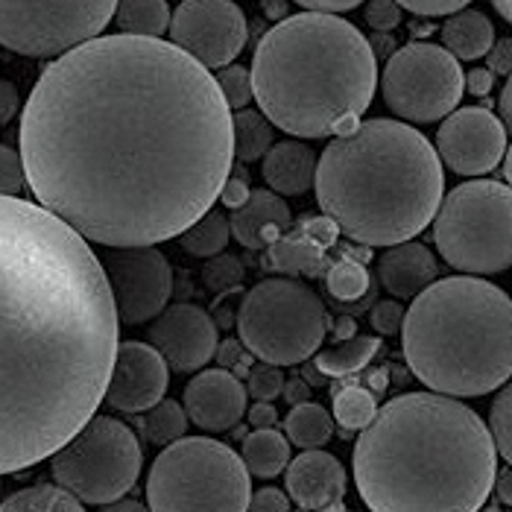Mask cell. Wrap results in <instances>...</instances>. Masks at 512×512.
Here are the masks:
<instances>
[{
	"mask_svg": "<svg viewBox=\"0 0 512 512\" xmlns=\"http://www.w3.org/2000/svg\"><path fill=\"white\" fill-rule=\"evenodd\" d=\"M18 144L47 211L100 246L179 237L232 170V109L173 41L97 36L36 82Z\"/></svg>",
	"mask_w": 512,
	"mask_h": 512,
	"instance_id": "1",
	"label": "cell"
},
{
	"mask_svg": "<svg viewBox=\"0 0 512 512\" xmlns=\"http://www.w3.org/2000/svg\"><path fill=\"white\" fill-rule=\"evenodd\" d=\"M118 322L88 240L44 205L0 197V474L47 460L97 413Z\"/></svg>",
	"mask_w": 512,
	"mask_h": 512,
	"instance_id": "2",
	"label": "cell"
},
{
	"mask_svg": "<svg viewBox=\"0 0 512 512\" xmlns=\"http://www.w3.org/2000/svg\"><path fill=\"white\" fill-rule=\"evenodd\" d=\"M486 422L442 393H404L375 410L355 445V483L378 512H472L495 489Z\"/></svg>",
	"mask_w": 512,
	"mask_h": 512,
	"instance_id": "3",
	"label": "cell"
},
{
	"mask_svg": "<svg viewBox=\"0 0 512 512\" xmlns=\"http://www.w3.org/2000/svg\"><path fill=\"white\" fill-rule=\"evenodd\" d=\"M252 97L287 135L328 138L355 129L369 109L378 59L349 21L299 12L270 27L252 53Z\"/></svg>",
	"mask_w": 512,
	"mask_h": 512,
	"instance_id": "4",
	"label": "cell"
},
{
	"mask_svg": "<svg viewBox=\"0 0 512 512\" xmlns=\"http://www.w3.org/2000/svg\"><path fill=\"white\" fill-rule=\"evenodd\" d=\"M325 217L363 246L419 235L442 202V164L431 141L398 120H366L334 135L314 173Z\"/></svg>",
	"mask_w": 512,
	"mask_h": 512,
	"instance_id": "5",
	"label": "cell"
},
{
	"mask_svg": "<svg viewBox=\"0 0 512 512\" xmlns=\"http://www.w3.org/2000/svg\"><path fill=\"white\" fill-rule=\"evenodd\" d=\"M401 343L407 369L434 393H495L512 375L510 296L474 276L436 278L404 311Z\"/></svg>",
	"mask_w": 512,
	"mask_h": 512,
	"instance_id": "6",
	"label": "cell"
},
{
	"mask_svg": "<svg viewBox=\"0 0 512 512\" xmlns=\"http://www.w3.org/2000/svg\"><path fill=\"white\" fill-rule=\"evenodd\" d=\"M249 469L235 451L208 436H179L156 457L147 498L150 510H229L249 507Z\"/></svg>",
	"mask_w": 512,
	"mask_h": 512,
	"instance_id": "7",
	"label": "cell"
},
{
	"mask_svg": "<svg viewBox=\"0 0 512 512\" xmlns=\"http://www.w3.org/2000/svg\"><path fill=\"white\" fill-rule=\"evenodd\" d=\"M434 243L445 264L469 276L512 264V194L507 182L474 179L454 188L434 214Z\"/></svg>",
	"mask_w": 512,
	"mask_h": 512,
	"instance_id": "8",
	"label": "cell"
},
{
	"mask_svg": "<svg viewBox=\"0 0 512 512\" xmlns=\"http://www.w3.org/2000/svg\"><path fill=\"white\" fill-rule=\"evenodd\" d=\"M237 334L243 349L258 360L296 366L322 346L328 334V311L305 281L267 278L243 296Z\"/></svg>",
	"mask_w": 512,
	"mask_h": 512,
	"instance_id": "9",
	"label": "cell"
},
{
	"mask_svg": "<svg viewBox=\"0 0 512 512\" xmlns=\"http://www.w3.org/2000/svg\"><path fill=\"white\" fill-rule=\"evenodd\" d=\"M144 463L135 434L109 416H91L59 451L50 454V469L59 486L82 504L103 507L123 498Z\"/></svg>",
	"mask_w": 512,
	"mask_h": 512,
	"instance_id": "10",
	"label": "cell"
},
{
	"mask_svg": "<svg viewBox=\"0 0 512 512\" xmlns=\"http://www.w3.org/2000/svg\"><path fill=\"white\" fill-rule=\"evenodd\" d=\"M118 0H0V47L30 59H56L97 39Z\"/></svg>",
	"mask_w": 512,
	"mask_h": 512,
	"instance_id": "11",
	"label": "cell"
},
{
	"mask_svg": "<svg viewBox=\"0 0 512 512\" xmlns=\"http://www.w3.org/2000/svg\"><path fill=\"white\" fill-rule=\"evenodd\" d=\"M463 88L457 59L445 47L419 41L395 50L381 77L390 112L413 123H434L454 112Z\"/></svg>",
	"mask_w": 512,
	"mask_h": 512,
	"instance_id": "12",
	"label": "cell"
},
{
	"mask_svg": "<svg viewBox=\"0 0 512 512\" xmlns=\"http://www.w3.org/2000/svg\"><path fill=\"white\" fill-rule=\"evenodd\" d=\"M100 261L109 281L115 311L123 325H141L156 319L173 293V267L156 249L147 246H109Z\"/></svg>",
	"mask_w": 512,
	"mask_h": 512,
	"instance_id": "13",
	"label": "cell"
},
{
	"mask_svg": "<svg viewBox=\"0 0 512 512\" xmlns=\"http://www.w3.org/2000/svg\"><path fill=\"white\" fill-rule=\"evenodd\" d=\"M167 33L202 68H226L243 50L249 27L235 0H182Z\"/></svg>",
	"mask_w": 512,
	"mask_h": 512,
	"instance_id": "14",
	"label": "cell"
},
{
	"mask_svg": "<svg viewBox=\"0 0 512 512\" xmlns=\"http://www.w3.org/2000/svg\"><path fill=\"white\" fill-rule=\"evenodd\" d=\"M436 150L460 176L492 173L507 156V126L480 106L448 112L436 132Z\"/></svg>",
	"mask_w": 512,
	"mask_h": 512,
	"instance_id": "15",
	"label": "cell"
},
{
	"mask_svg": "<svg viewBox=\"0 0 512 512\" xmlns=\"http://www.w3.org/2000/svg\"><path fill=\"white\" fill-rule=\"evenodd\" d=\"M150 343L176 372H197L217 352V322L191 302L164 308L153 319Z\"/></svg>",
	"mask_w": 512,
	"mask_h": 512,
	"instance_id": "16",
	"label": "cell"
},
{
	"mask_svg": "<svg viewBox=\"0 0 512 512\" xmlns=\"http://www.w3.org/2000/svg\"><path fill=\"white\" fill-rule=\"evenodd\" d=\"M167 387H170V375L164 357L147 343L126 340L118 346L103 398L120 413H144L147 407L164 398Z\"/></svg>",
	"mask_w": 512,
	"mask_h": 512,
	"instance_id": "17",
	"label": "cell"
},
{
	"mask_svg": "<svg viewBox=\"0 0 512 512\" xmlns=\"http://www.w3.org/2000/svg\"><path fill=\"white\" fill-rule=\"evenodd\" d=\"M346 480L349 477H346L343 463L319 448H302V454L290 460L284 469L287 495L293 498L299 510H343Z\"/></svg>",
	"mask_w": 512,
	"mask_h": 512,
	"instance_id": "18",
	"label": "cell"
},
{
	"mask_svg": "<svg viewBox=\"0 0 512 512\" xmlns=\"http://www.w3.org/2000/svg\"><path fill=\"white\" fill-rule=\"evenodd\" d=\"M185 413L208 434L232 431L246 413V390L229 369H208L185 387Z\"/></svg>",
	"mask_w": 512,
	"mask_h": 512,
	"instance_id": "19",
	"label": "cell"
},
{
	"mask_svg": "<svg viewBox=\"0 0 512 512\" xmlns=\"http://www.w3.org/2000/svg\"><path fill=\"white\" fill-rule=\"evenodd\" d=\"M293 226V214L276 191H249V199L237 205L229 217V229L240 246L267 249Z\"/></svg>",
	"mask_w": 512,
	"mask_h": 512,
	"instance_id": "20",
	"label": "cell"
},
{
	"mask_svg": "<svg viewBox=\"0 0 512 512\" xmlns=\"http://www.w3.org/2000/svg\"><path fill=\"white\" fill-rule=\"evenodd\" d=\"M378 278L398 299H416L439 278V267L428 246L416 240H401L378 258Z\"/></svg>",
	"mask_w": 512,
	"mask_h": 512,
	"instance_id": "21",
	"label": "cell"
},
{
	"mask_svg": "<svg viewBox=\"0 0 512 512\" xmlns=\"http://www.w3.org/2000/svg\"><path fill=\"white\" fill-rule=\"evenodd\" d=\"M316 156L302 141L273 144L264 156V182L278 197H299L314 188Z\"/></svg>",
	"mask_w": 512,
	"mask_h": 512,
	"instance_id": "22",
	"label": "cell"
},
{
	"mask_svg": "<svg viewBox=\"0 0 512 512\" xmlns=\"http://www.w3.org/2000/svg\"><path fill=\"white\" fill-rule=\"evenodd\" d=\"M442 41H445V50L454 59L474 62V59L486 56L489 47L495 44V30H492V21L483 12H477V9H460V12H454L445 21Z\"/></svg>",
	"mask_w": 512,
	"mask_h": 512,
	"instance_id": "23",
	"label": "cell"
},
{
	"mask_svg": "<svg viewBox=\"0 0 512 512\" xmlns=\"http://www.w3.org/2000/svg\"><path fill=\"white\" fill-rule=\"evenodd\" d=\"M243 466L255 477H278L290 463V439L281 436L276 428H255L243 436Z\"/></svg>",
	"mask_w": 512,
	"mask_h": 512,
	"instance_id": "24",
	"label": "cell"
},
{
	"mask_svg": "<svg viewBox=\"0 0 512 512\" xmlns=\"http://www.w3.org/2000/svg\"><path fill=\"white\" fill-rule=\"evenodd\" d=\"M118 27L126 36H147L158 39L170 27V6L167 0H118Z\"/></svg>",
	"mask_w": 512,
	"mask_h": 512,
	"instance_id": "25",
	"label": "cell"
},
{
	"mask_svg": "<svg viewBox=\"0 0 512 512\" xmlns=\"http://www.w3.org/2000/svg\"><path fill=\"white\" fill-rule=\"evenodd\" d=\"M381 352V340L378 337H366V334H355L349 340H340L337 349H328L316 357V366L328 375V378H346L355 375L360 369L369 366V360Z\"/></svg>",
	"mask_w": 512,
	"mask_h": 512,
	"instance_id": "26",
	"label": "cell"
},
{
	"mask_svg": "<svg viewBox=\"0 0 512 512\" xmlns=\"http://www.w3.org/2000/svg\"><path fill=\"white\" fill-rule=\"evenodd\" d=\"M284 431H287V439L299 448H319L334 434V419L328 416L322 404L302 401V404H293V410L287 413Z\"/></svg>",
	"mask_w": 512,
	"mask_h": 512,
	"instance_id": "27",
	"label": "cell"
},
{
	"mask_svg": "<svg viewBox=\"0 0 512 512\" xmlns=\"http://www.w3.org/2000/svg\"><path fill=\"white\" fill-rule=\"evenodd\" d=\"M85 507L77 495H71L65 486H56V483H36V486H27L15 495H9L0 510L3 512H79Z\"/></svg>",
	"mask_w": 512,
	"mask_h": 512,
	"instance_id": "28",
	"label": "cell"
},
{
	"mask_svg": "<svg viewBox=\"0 0 512 512\" xmlns=\"http://www.w3.org/2000/svg\"><path fill=\"white\" fill-rule=\"evenodd\" d=\"M270 147H273V123L258 112L240 109L232 118V150H235V156L240 161H258V158L267 156Z\"/></svg>",
	"mask_w": 512,
	"mask_h": 512,
	"instance_id": "29",
	"label": "cell"
},
{
	"mask_svg": "<svg viewBox=\"0 0 512 512\" xmlns=\"http://www.w3.org/2000/svg\"><path fill=\"white\" fill-rule=\"evenodd\" d=\"M232 237V229H229V220L226 214L208 208L199 220H194L185 232H182V246L197 255V258H214L226 249Z\"/></svg>",
	"mask_w": 512,
	"mask_h": 512,
	"instance_id": "30",
	"label": "cell"
},
{
	"mask_svg": "<svg viewBox=\"0 0 512 512\" xmlns=\"http://www.w3.org/2000/svg\"><path fill=\"white\" fill-rule=\"evenodd\" d=\"M138 431L153 445H170L173 439L185 436L188 431V413L182 404L161 398L153 407H147V413L138 419Z\"/></svg>",
	"mask_w": 512,
	"mask_h": 512,
	"instance_id": "31",
	"label": "cell"
},
{
	"mask_svg": "<svg viewBox=\"0 0 512 512\" xmlns=\"http://www.w3.org/2000/svg\"><path fill=\"white\" fill-rule=\"evenodd\" d=\"M270 267H276L281 273H319L322 264V246H316L308 237H278L276 243H270Z\"/></svg>",
	"mask_w": 512,
	"mask_h": 512,
	"instance_id": "32",
	"label": "cell"
},
{
	"mask_svg": "<svg viewBox=\"0 0 512 512\" xmlns=\"http://www.w3.org/2000/svg\"><path fill=\"white\" fill-rule=\"evenodd\" d=\"M375 393L357 384H337L334 387V419L343 425V434L360 431L375 416Z\"/></svg>",
	"mask_w": 512,
	"mask_h": 512,
	"instance_id": "33",
	"label": "cell"
},
{
	"mask_svg": "<svg viewBox=\"0 0 512 512\" xmlns=\"http://www.w3.org/2000/svg\"><path fill=\"white\" fill-rule=\"evenodd\" d=\"M325 287L337 302H357L369 293V273L360 261H337L325 273Z\"/></svg>",
	"mask_w": 512,
	"mask_h": 512,
	"instance_id": "34",
	"label": "cell"
},
{
	"mask_svg": "<svg viewBox=\"0 0 512 512\" xmlns=\"http://www.w3.org/2000/svg\"><path fill=\"white\" fill-rule=\"evenodd\" d=\"M501 393L495 398V404H492V413H489V422H492V428H489V434H492V442H495V451H498V457L504 460V463H510L512 460V390L504 384V387H498Z\"/></svg>",
	"mask_w": 512,
	"mask_h": 512,
	"instance_id": "35",
	"label": "cell"
},
{
	"mask_svg": "<svg viewBox=\"0 0 512 512\" xmlns=\"http://www.w3.org/2000/svg\"><path fill=\"white\" fill-rule=\"evenodd\" d=\"M217 88L226 97L229 109H246L252 100V74L249 68L240 65H226L217 77Z\"/></svg>",
	"mask_w": 512,
	"mask_h": 512,
	"instance_id": "36",
	"label": "cell"
},
{
	"mask_svg": "<svg viewBox=\"0 0 512 512\" xmlns=\"http://www.w3.org/2000/svg\"><path fill=\"white\" fill-rule=\"evenodd\" d=\"M202 278L208 284L211 293H220V290H232L243 281V267L240 261L232 255H220V258H211L202 270Z\"/></svg>",
	"mask_w": 512,
	"mask_h": 512,
	"instance_id": "37",
	"label": "cell"
},
{
	"mask_svg": "<svg viewBox=\"0 0 512 512\" xmlns=\"http://www.w3.org/2000/svg\"><path fill=\"white\" fill-rule=\"evenodd\" d=\"M249 378V395L258 398V401H273L276 395H281L284 387V375H281V366L276 363H258L246 372Z\"/></svg>",
	"mask_w": 512,
	"mask_h": 512,
	"instance_id": "38",
	"label": "cell"
},
{
	"mask_svg": "<svg viewBox=\"0 0 512 512\" xmlns=\"http://www.w3.org/2000/svg\"><path fill=\"white\" fill-rule=\"evenodd\" d=\"M24 161L21 153L0 144V197H15L24 188Z\"/></svg>",
	"mask_w": 512,
	"mask_h": 512,
	"instance_id": "39",
	"label": "cell"
},
{
	"mask_svg": "<svg viewBox=\"0 0 512 512\" xmlns=\"http://www.w3.org/2000/svg\"><path fill=\"white\" fill-rule=\"evenodd\" d=\"M366 24L375 33H390L401 24V6L395 0H369L366 6Z\"/></svg>",
	"mask_w": 512,
	"mask_h": 512,
	"instance_id": "40",
	"label": "cell"
},
{
	"mask_svg": "<svg viewBox=\"0 0 512 512\" xmlns=\"http://www.w3.org/2000/svg\"><path fill=\"white\" fill-rule=\"evenodd\" d=\"M372 328L378 331V334H384V337H390V334H398L401 331V322H404V305H398L393 299H384V302H378L375 308H372Z\"/></svg>",
	"mask_w": 512,
	"mask_h": 512,
	"instance_id": "41",
	"label": "cell"
},
{
	"mask_svg": "<svg viewBox=\"0 0 512 512\" xmlns=\"http://www.w3.org/2000/svg\"><path fill=\"white\" fill-rule=\"evenodd\" d=\"M401 9L422 15V18H434V15H454L460 9L469 6V0H395Z\"/></svg>",
	"mask_w": 512,
	"mask_h": 512,
	"instance_id": "42",
	"label": "cell"
},
{
	"mask_svg": "<svg viewBox=\"0 0 512 512\" xmlns=\"http://www.w3.org/2000/svg\"><path fill=\"white\" fill-rule=\"evenodd\" d=\"M246 510L284 512V510H290V501H287V495H284L281 489L267 486V489H258V492H252V495H249V507H246Z\"/></svg>",
	"mask_w": 512,
	"mask_h": 512,
	"instance_id": "43",
	"label": "cell"
},
{
	"mask_svg": "<svg viewBox=\"0 0 512 512\" xmlns=\"http://www.w3.org/2000/svg\"><path fill=\"white\" fill-rule=\"evenodd\" d=\"M302 235L314 240L316 246H331L337 240V223L331 217H316V220L302 223Z\"/></svg>",
	"mask_w": 512,
	"mask_h": 512,
	"instance_id": "44",
	"label": "cell"
},
{
	"mask_svg": "<svg viewBox=\"0 0 512 512\" xmlns=\"http://www.w3.org/2000/svg\"><path fill=\"white\" fill-rule=\"evenodd\" d=\"M489 71L492 74H501V77H510L512 71V41L510 39H501L495 41L492 47H489Z\"/></svg>",
	"mask_w": 512,
	"mask_h": 512,
	"instance_id": "45",
	"label": "cell"
},
{
	"mask_svg": "<svg viewBox=\"0 0 512 512\" xmlns=\"http://www.w3.org/2000/svg\"><path fill=\"white\" fill-rule=\"evenodd\" d=\"M214 357L220 360V366L223 369H232V366H240L243 372H249L246 369V352H243V343H237V340H226V343H217V352Z\"/></svg>",
	"mask_w": 512,
	"mask_h": 512,
	"instance_id": "46",
	"label": "cell"
},
{
	"mask_svg": "<svg viewBox=\"0 0 512 512\" xmlns=\"http://www.w3.org/2000/svg\"><path fill=\"white\" fill-rule=\"evenodd\" d=\"M18 109H21L18 88H15L9 79H0V126L15 118V115H18Z\"/></svg>",
	"mask_w": 512,
	"mask_h": 512,
	"instance_id": "47",
	"label": "cell"
},
{
	"mask_svg": "<svg viewBox=\"0 0 512 512\" xmlns=\"http://www.w3.org/2000/svg\"><path fill=\"white\" fill-rule=\"evenodd\" d=\"M220 202L226 205V208H237V205H243L246 199H249V188H246V182L240 179V176H232V179H226L223 182V188H220Z\"/></svg>",
	"mask_w": 512,
	"mask_h": 512,
	"instance_id": "48",
	"label": "cell"
},
{
	"mask_svg": "<svg viewBox=\"0 0 512 512\" xmlns=\"http://www.w3.org/2000/svg\"><path fill=\"white\" fill-rule=\"evenodd\" d=\"M299 6H305L308 12H349V9H357L363 0H296Z\"/></svg>",
	"mask_w": 512,
	"mask_h": 512,
	"instance_id": "49",
	"label": "cell"
},
{
	"mask_svg": "<svg viewBox=\"0 0 512 512\" xmlns=\"http://www.w3.org/2000/svg\"><path fill=\"white\" fill-rule=\"evenodd\" d=\"M492 79H495V74L489 68H474V71H469V77H463V85H469V94H474V97H486L492 91Z\"/></svg>",
	"mask_w": 512,
	"mask_h": 512,
	"instance_id": "50",
	"label": "cell"
},
{
	"mask_svg": "<svg viewBox=\"0 0 512 512\" xmlns=\"http://www.w3.org/2000/svg\"><path fill=\"white\" fill-rule=\"evenodd\" d=\"M276 422L278 413L270 401H258V404L249 410V425H252V428H273Z\"/></svg>",
	"mask_w": 512,
	"mask_h": 512,
	"instance_id": "51",
	"label": "cell"
},
{
	"mask_svg": "<svg viewBox=\"0 0 512 512\" xmlns=\"http://www.w3.org/2000/svg\"><path fill=\"white\" fill-rule=\"evenodd\" d=\"M281 393H284V398H287L290 404H302V401L311 398V384H308L305 378H293V381H287V384L281 387Z\"/></svg>",
	"mask_w": 512,
	"mask_h": 512,
	"instance_id": "52",
	"label": "cell"
},
{
	"mask_svg": "<svg viewBox=\"0 0 512 512\" xmlns=\"http://www.w3.org/2000/svg\"><path fill=\"white\" fill-rule=\"evenodd\" d=\"M495 483H498V495H501V504L504 507H512V472H510V463L501 469V472H495Z\"/></svg>",
	"mask_w": 512,
	"mask_h": 512,
	"instance_id": "53",
	"label": "cell"
},
{
	"mask_svg": "<svg viewBox=\"0 0 512 512\" xmlns=\"http://www.w3.org/2000/svg\"><path fill=\"white\" fill-rule=\"evenodd\" d=\"M302 375H305V381H308L311 387H325V384H328L325 372H322L316 363H308V360H305V369H302Z\"/></svg>",
	"mask_w": 512,
	"mask_h": 512,
	"instance_id": "54",
	"label": "cell"
},
{
	"mask_svg": "<svg viewBox=\"0 0 512 512\" xmlns=\"http://www.w3.org/2000/svg\"><path fill=\"white\" fill-rule=\"evenodd\" d=\"M355 319L352 316H343L340 322H337V331H334V337L337 340H349V337H355Z\"/></svg>",
	"mask_w": 512,
	"mask_h": 512,
	"instance_id": "55",
	"label": "cell"
},
{
	"mask_svg": "<svg viewBox=\"0 0 512 512\" xmlns=\"http://www.w3.org/2000/svg\"><path fill=\"white\" fill-rule=\"evenodd\" d=\"M264 12H267V18L281 21L287 15V3L284 0H264Z\"/></svg>",
	"mask_w": 512,
	"mask_h": 512,
	"instance_id": "56",
	"label": "cell"
},
{
	"mask_svg": "<svg viewBox=\"0 0 512 512\" xmlns=\"http://www.w3.org/2000/svg\"><path fill=\"white\" fill-rule=\"evenodd\" d=\"M366 381H369V387L378 393V390H384L387 387V369H369L366 372Z\"/></svg>",
	"mask_w": 512,
	"mask_h": 512,
	"instance_id": "57",
	"label": "cell"
},
{
	"mask_svg": "<svg viewBox=\"0 0 512 512\" xmlns=\"http://www.w3.org/2000/svg\"><path fill=\"white\" fill-rule=\"evenodd\" d=\"M369 47H372V53H375V59H378V56H387V53H390L393 39H390V36H384V33H378V36L372 39V44H369Z\"/></svg>",
	"mask_w": 512,
	"mask_h": 512,
	"instance_id": "58",
	"label": "cell"
},
{
	"mask_svg": "<svg viewBox=\"0 0 512 512\" xmlns=\"http://www.w3.org/2000/svg\"><path fill=\"white\" fill-rule=\"evenodd\" d=\"M510 97H512V88L510 85H504V91H501V123L510 129V123H512V115H510Z\"/></svg>",
	"mask_w": 512,
	"mask_h": 512,
	"instance_id": "59",
	"label": "cell"
},
{
	"mask_svg": "<svg viewBox=\"0 0 512 512\" xmlns=\"http://www.w3.org/2000/svg\"><path fill=\"white\" fill-rule=\"evenodd\" d=\"M109 512H118V510H144V504L141 501H123V498H118V501H109V504H103Z\"/></svg>",
	"mask_w": 512,
	"mask_h": 512,
	"instance_id": "60",
	"label": "cell"
},
{
	"mask_svg": "<svg viewBox=\"0 0 512 512\" xmlns=\"http://www.w3.org/2000/svg\"><path fill=\"white\" fill-rule=\"evenodd\" d=\"M492 3H495L498 15H501L504 21H512V0H492Z\"/></svg>",
	"mask_w": 512,
	"mask_h": 512,
	"instance_id": "61",
	"label": "cell"
},
{
	"mask_svg": "<svg viewBox=\"0 0 512 512\" xmlns=\"http://www.w3.org/2000/svg\"><path fill=\"white\" fill-rule=\"evenodd\" d=\"M390 372H393L395 384H407V369H401V366H390Z\"/></svg>",
	"mask_w": 512,
	"mask_h": 512,
	"instance_id": "62",
	"label": "cell"
},
{
	"mask_svg": "<svg viewBox=\"0 0 512 512\" xmlns=\"http://www.w3.org/2000/svg\"><path fill=\"white\" fill-rule=\"evenodd\" d=\"M0 495H3V474H0Z\"/></svg>",
	"mask_w": 512,
	"mask_h": 512,
	"instance_id": "63",
	"label": "cell"
}]
</instances>
